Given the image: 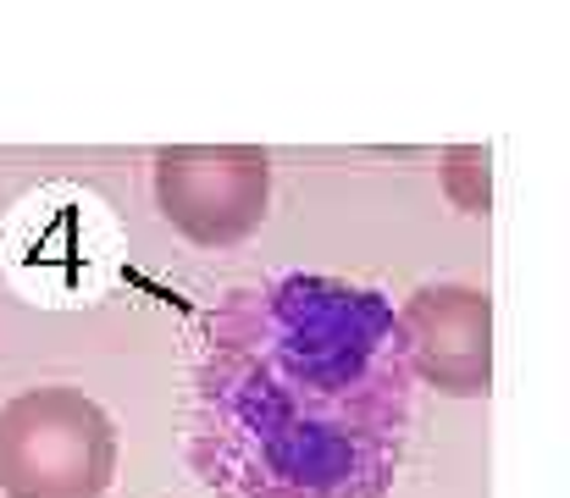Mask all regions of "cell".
I'll list each match as a JSON object with an SVG mask.
<instances>
[{"label":"cell","instance_id":"cell-1","mask_svg":"<svg viewBox=\"0 0 570 498\" xmlns=\"http://www.w3.org/2000/svg\"><path fill=\"white\" fill-rule=\"evenodd\" d=\"M410 416L415 382L377 289L288 272L205 316L189 466L216 498H387Z\"/></svg>","mask_w":570,"mask_h":498},{"label":"cell","instance_id":"cell-2","mask_svg":"<svg viewBox=\"0 0 570 498\" xmlns=\"http://www.w3.org/2000/svg\"><path fill=\"white\" fill-rule=\"evenodd\" d=\"M117 477V421L72 382L22 388L0 404V494L106 498Z\"/></svg>","mask_w":570,"mask_h":498},{"label":"cell","instance_id":"cell-3","mask_svg":"<svg viewBox=\"0 0 570 498\" xmlns=\"http://www.w3.org/2000/svg\"><path fill=\"white\" fill-rule=\"evenodd\" d=\"M156 211L194 250H233L272 211V156L261 145H167L150 166Z\"/></svg>","mask_w":570,"mask_h":498},{"label":"cell","instance_id":"cell-4","mask_svg":"<svg viewBox=\"0 0 570 498\" xmlns=\"http://www.w3.org/2000/svg\"><path fill=\"white\" fill-rule=\"evenodd\" d=\"M399 343L410 382L449 399L493 393V294L471 283H421L399 311Z\"/></svg>","mask_w":570,"mask_h":498},{"label":"cell","instance_id":"cell-5","mask_svg":"<svg viewBox=\"0 0 570 498\" xmlns=\"http://www.w3.org/2000/svg\"><path fill=\"white\" fill-rule=\"evenodd\" d=\"M438 177H443V194H449L454 211H465V216H488L493 211V156H488V145L443 150Z\"/></svg>","mask_w":570,"mask_h":498}]
</instances>
